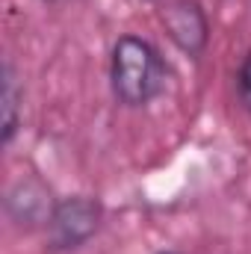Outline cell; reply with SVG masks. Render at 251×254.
I'll return each instance as SVG.
<instances>
[{"mask_svg": "<svg viewBox=\"0 0 251 254\" xmlns=\"http://www.w3.org/2000/svg\"><path fill=\"white\" fill-rule=\"evenodd\" d=\"M237 98H240V107L251 116V51L237 68Z\"/></svg>", "mask_w": 251, "mask_h": 254, "instance_id": "obj_6", "label": "cell"}, {"mask_svg": "<svg viewBox=\"0 0 251 254\" xmlns=\"http://www.w3.org/2000/svg\"><path fill=\"white\" fill-rule=\"evenodd\" d=\"M160 24L172 45L192 60H198L210 45V15L198 0H169L160 9Z\"/></svg>", "mask_w": 251, "mask_h": 254, "instance_id": "obj_3", "label": "cell"}, {"mask_svg": "<svg viewBox=\"0 0 251 254\" xmlns=\"http://www.w3.org/2000/svg\"><path fill=\"white\" fill-rule=\"evenodd\" d=\"M157 254H181V252H157Z\"/></svg>", "mask_w": 251, "mask_h": 254, "instance_id": "obj_7", "label": "cell"}, {"mask_svg": "<svg viewBox=\"0 0 251 254\" xmlns=\"http://www.w3.org/2000/svg\"><path fill=\"white\" fill-rule=\"evenodd\" d=\"M104 222V204L95 195H68L60 198L48 225H45V237H48V249L57 254L77 252L83 249Z\"/></svg>", "mask_w": 251, "mask_h": 254, "instance_id": "obj_2", "label": "cell"}, {"mask_svg": "<svg viewBox=\"0 0 251 254\" xmlns=\"http://www.w3.org/2000/svg\"><path fill=\"white\" fill-rule=\"evenodd\" d=\"M0 104H3V127H0V145H12L18 127H21V104H24V86L18 80L15 65L3 63V92H0Z\"/></svg>", "mask_w": 251, "mask_h": 254, "instance_id": "obj_5", "label": "cell"}, {"mask_svg": "<svg viewBox=\"0 0 251 254\" xmlns=\"http://www.w3.org/2000/svg\"><path fill=\"white\" fill-rule=\"evenodd\" d=\"M169 65L160 48L142 36H119L110 54V89L127 110H142L166 92Z\"/></svg>", "mask_w": 251, "mask_h": 254, "instance_id": "obj_1", "label": "cell"}, {"mask_svg": "<svg viewBox=\"0 0 251 254\" xmlns=\"http://www.w3.org/2000/svg\"><path fill=\"white\" fill-rule=\"evenodd\" d=\"M54 207H57V198H54L51 187L42 178H36V175L18 178L9 187L6 198H3V210L9 216V222H15L24 231L45 228L51 213H54Z\"/></svg>", "mask_w": 251, "mask_h": 254, "instance_id": "obj_4", "label": "cell"}]
</instances>
